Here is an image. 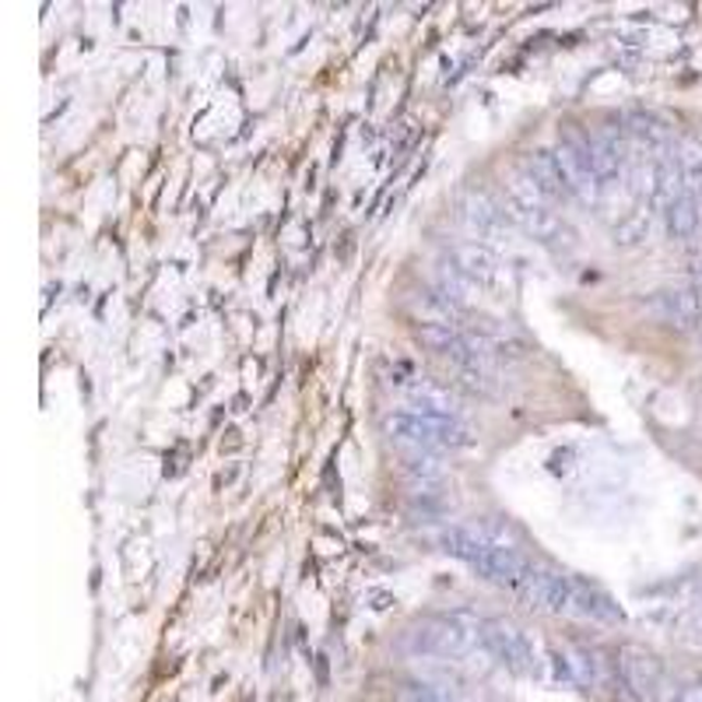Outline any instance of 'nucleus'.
<instances>
[{
    "label": "nucleus",
    "mask_w": 702,
    "mask_h": 702,
    "mask_svg": "<svg viewBox=\"0 0 702 702\" xmlns=\"http://www.w3.org/2000/svg\"><path fill=\"white\" fill-rule=\"evenodd\" d=\"M386 432L404 449H429V454H435V449H467L475 443V432L460 418H435L408 408L386 418Z\"/></svg>",
    "instance_id": "obj_1"
},
{
    "label": "nucleus",
    "mask_w": 702,
    "mask_h": 702,
    "mask_svg": "<svg viewBox=\"0 0 702 702\" xmlns=\"http://www.w3.org/2000/svg\"><path fill=\"white\" fill-rule=\"evenodd\" d=\"M481 621L485 618H475L467 612L426 618L408 629L404 643L415 653H426V657H467L475 646H481Z\"/></svg>",
    "instance_id": "obj_2"
},
{
    "label": "nucleus",
    "mask_w": 702,
    "mask_h": 702,
    "mask_svg": "<svg viewBox=\"0 0 702 702\" xmlns=\"http://www.w3.org/2000/svg\"><path fill=\"white\" fill-rule=\"evenodd\" d=\"M481 646H485L503 667L517 670V675H534L538 670V653L530 646V639L506 618L481 621Z\"/></svg>",
    "instance_id": "obj_3"
},
{
    "label": "nucleus",
    "mask_w": 702,
    "mask_h": 702,
    "mask_svg": "<svg viewBox=\"0 0 702 702\" xmlns=\"http://www.w3.org/2000/svg\"><path fill=\"white\" fill-rule=\"evenodd\" d=\"M460 218L464 225L475 232L478 239H489V243H506L509 236V214L503 205H495L489 194L471 190L460 200Z\"/></svg>",
    "instance_id": "obj_4"
},
{
    "label": "nucleus",
    "mask_w": 702,
    "mask_h": 702,
    "mask_svg": "<svg viewBox=\"0 0 702 702\" xmlns=\"http://www.w3.org/2000/svg\"><path fill=\"white\" fill-rule=\"evenodd\" d=\"M449 268L464 274L475 288H498V281H503V263L481 243H460L449 249Z\"/></svg>",
    "instance_id": "obj_5"
},
{
    "label": "nucleus",
    "mask_w": 702,
    "mask_h": 702,
    "mask_svg": "<svg viewBox=\"0 0 702 702\" xmlns=\"http://www.w3.org/2000/svg\"><path fill=\"white\" fill-rule=\"evenodd\" d=\"M646 317L667 327H695L702 320V299L699 292L689 288H667V292H653L643 303Z\"/></svg>",
    "instance_id": "obj_6"
},
{
    "label": "nucleus",
    "mask_w": 702,
    "mask_h": 702,
    "mask_svg": "<svg viewBox=\"0 0 702 702\" xmlns=\"http://www.w3.org/2000/svg\"><path fill=\"white\" fill-rule=\"evenodd\" d=\"M618 678H621V689L632 699H646L661 685V661L639 646H626L618 661Z\"/></svg>",
    "instance_id": "obj_7"
},
{
    "label": "nucleus",
    "mask_w": 702,
    "mask_h": 702,
    "mask_svg": "<svg viewBox=\"0 0 702 702\" xmlns=\"http://www.w3.org/2000/svg\"><path fill=\"white\" fill-rule=\"evenodd\" d=\"M527 176L534 180L541 186V194L549 197V205L552 200H566L569 190H566V180H562V169H558V159H555V148H538V151H530L527 155Z\"/></svg>",
    "instance_id": "obj_8"
},
{
    "label": "nucleus",
    "mask_w": 702,
    "mask_h": 702,
    "mask_svg": "<svg viewBox=\"0 0 702 702\" xmlns=\"http://www.w3.org/2000/svg\"><path fill=\"white\" fill-rule=\"evenodd\" d=\"M626 134L636 140L639 148H646L653 159L657 155H667L670 151V131H667V123L661 116H653V113H632L626 120Z\"/></svg>",
    "instance_id": "obj_9"
},
{
    "label": "nucleus",
    "mask_w": 702,
    "mask_h": 702,
    "mask_svg": "<svg viewBox=\"0 0 702 702\" xmlns=\"http://www.w3.org/2000/svg\"><path fill=\"white\" fill-rule=\"evenodd\" d=\"M699 197L692 190H681L670 205L664 208V222H667V232L670 239H692L699 232Z\"/></svg>",
    "instance_id": "obj_10"
},
{
    "label": "nucleus",
    "mask_w": 702,
    "mask_h": 702,
    "mask_svg": "<svg viewBox=\"0 0 702 702\" xmlns=\"http://www.w3.org/2000/svg\"><path fill=\"white\" fill-rule=\"evenodd\" d=\"M576 615L594 621H621V607L601 587L580 580V590H576Z\"/></svg>",
    "instance_id": "obj_11"
},
{
    "label": "nucleus",
    "mask_w": 702,
    "mask_h": 702,
    "mask_svg": "<svg viewBox=\"0 0 702 702\" xmlns=\"http://www.w3.org/2000/svg\"><path fill=\"white\" fill-rule=\"evenodd\" d=\"M418 415H435V418H457V401L449 397V390L435 383H421L411 390V408Z\"/></svg>",
    "instance_id": "obj_12"
},
{
    "label": "nucleus",
    "mask_w": 702,
    "mask_h": 702,
    "mask_svg": "<svg viewBox=\"0 0 702 702\" xmlns=\"http://www.w3.org/2000/svg\"><path fill=\"white\" fill-rule=\"evenodd\" d=\"M675 155H678V165H681L685 190L702 197V140H681Z\"/></svg>",
    "instance_id": "obj_13"
},
{
    "label": "nucleus",
    "mask_w": 702,
    "mask_h": 702,
    "mask_svg": "<svg viewBox=\"0 0 702 702\" xmlns=\"http://www.w3.org/2000/svg\"><path fill=\"white\" fill-rule=\"evenodd\" d=\"M397 702H449L435 685L426 681H404L397 689Z\"/></svg>",
    "instance_id": "obj_14"
},
{
    "label": "nucleus",
    "mask_w": 702,
    "mask_h": 702,
    "mask_svg": "<svg viewBox=\"0 0 702 702\" xmlns=\"http://www.w3.org/2000/svg\"><path fill=\"white\" fill-rule=\"evenodd\" d=\"M646 232H650V211H639V214H632L629 222L615 232V236L621 243H639V239H646Z\"/></svg>",
    "instance_id": "obj_15"
},
{
    "label": "nucleus",
    "mask_w": 702,
    "mask_h": 702,
    "mask_svg": "<svg viewBox=\"0 0 702 702\" xmlns=\"http://www.w3.org/2000/svg\"><path fill=\"white\" fill-rule=\"evenodd\" d=\"M678 702H702V685H685L678 692Z\"/></svg>",
    "instance_id": "obj_16"
},
{
    "label": "nucleus",
    "mask_w": 702,
    "mask_h": 702,
    "mask_svg": "<svg viewBox=\"0 0 702 702\" xmlns=\"http://www.w3.org/2000/svg\"><path fill=\"white\" fill-rule=\"evenodd\" d=\"M695 337H699V345H702V320L695 323Z\"/></svg>",
    "instance_id": "obj_17"
},
{
    "label": "nucleus",
    "mask_w": 702,
    "mask_h": 702,
    "mask_svg": "<svg viewBox=\"0 0 702 702\" xmlns=\"http://www.w3.org/2000/svg\"><path fill=\"white\" fill-rule=\"evenodd\" d=\"M695 292H699V299H702V281H699V288H695Z\"/></svg>",
    "instance_id": "obj_18"
}]
</instances>
